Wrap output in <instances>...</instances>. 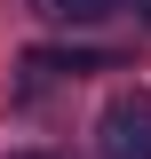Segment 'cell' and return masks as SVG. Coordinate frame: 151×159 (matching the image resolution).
I'll list each match as a JSON object with an SVG mask.
<instances>
[{
	"label": "cell",
	"mask_w": 151,
	"mask_h": 159,
	"mask_svg": "<svg viewBox=\"0 0 151 159\" xmlns=\"http://www.w3.org/2000/svg\"><path fill=\"white\" fill-rule=\"evenodd\" d=\"M95 151L103 159H151V88H119L95 111Z\"/></svg>",
	"instance_id": "6da1fadb"
},
{
	"label": "cell",
	"mask_w": 151,
	"mask_h": 159,
	"mask_svg": "<svg viewBox=\"0 0 151 159\" xmlns=\"http://www.w3.org/2000/svg\"><path fill=\"white\" fill-rule=\"evenodd\" d=\"M119 0H40V16H56V24H103Z\"/></svg>",
	"instance_id": "7a4b0ae2"
},
{
	"label": "cell",
	"mask_w": 151,
	"mask_h": 159,
	"mask_svg": "<svg viewBox=\"0 0 151 159\" xmlns=\"http://www.w3.org/2000/svg\"><path fill=\"white\" fill-rule=\"evenodd\" d=\"M135 8H143V24H151V0H135Z\"/></svg>",
	"instance_id": "3957f363"
},
{
	"label": "cell",
	"mask_w": 151,
	"mask_h": 159,
	"mask_svg": "<svg viewBox=\"0 0 151 159\" xmlns=\"http://www.w3.org/2000/svg\"><path fill=\"white\" fill-rule=\"evenodd\" d=\"M16 159H48V151H16Z\"/></svg>",
	"instance_id": "277c9868"
}]
</instances>
